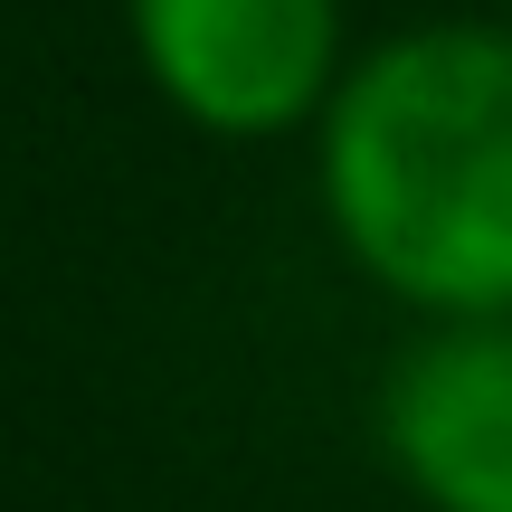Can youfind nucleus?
Wrapping results in <instances>:
<instances>
[{
  "instance_id": "nucleus-1",
  "label": "nucleus",
  "mask_w": 512,
  "mask_h": 512,
  "mask_svg": "<svg viewBox=\"0 0 512 512\" xmlns=\"http://www.w3.org/2000/svg\"><path fill=\"white\" fill-rule=\"evenodd\" d=\"M332 247L418 323L512 313V29L418 19L313 114Z\"/></svg>"
},
{
  "instance_id": "nucleus-2",
  "label": "nucleus",
  "mask_w": 512,
  "mask_h": 512,
  "mask_svg": "<svg viewBox=\"0 0 512 512\" xmlns=\"http://www.w3.org/2000/svg\"><path fill=\"white\" fill-rule=\"evenodd\" d=\"M124 29L152 95L219 143L304 133L351 67L342 0H124Z\"/></svg>"
},
{
  "instance_id": "nucleus-3",
  "label": "nucleus",
  "mask_w": 512,
  "mask_h": 512,
  "mask_svg": "<svg viewBox=\"0 0 512 512\" xmlns=\"http://www.w3.org/2000/svg\"><path fill=\"white\" fill-rule=\"evenodd\" d=\"M380 456L427 512H512V313L408 332L380 380Z\"/></svg>"
}]
</instances>
